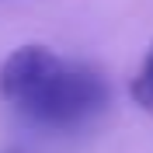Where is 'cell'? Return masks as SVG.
I'll return each instance as SVG.
<instances>
[{
  "mask_svg": "<svg viewBox=\"0 0 153 153\" xmlns=\"http://www.w3.org/2000/svg\"><path fill=\"white\" fill-rule=\"evenodd\" d=\"M0 101L35 129L80 132L105 115L111 87L87 63L63 59L49 45H21L0 63Z\"/></svg>",
  "mask_w": 153,
  "mask_h": 153,
  "instance_id": "obj_1",
  "label": "cell"
},
{
  "mask_svg": "<svg viewBox=\"0 0 153 153\" xmlns=\"http://www.w3.org/2000/svg\"><path fill=\"white\" fill-rule=\"evenodd\" d=\"M129 94H132V101L143 108V111L153 115V45L146 49L143 63H139V70H136L132 84H129Z\"/></svg>",
  "mask_w": 153,
  "mask_h": 153,
  "instance_id": "obj_2",
  "label": "cell"
}]
</instances>
